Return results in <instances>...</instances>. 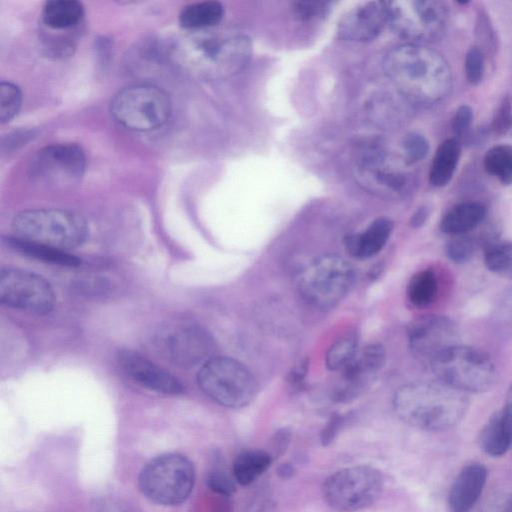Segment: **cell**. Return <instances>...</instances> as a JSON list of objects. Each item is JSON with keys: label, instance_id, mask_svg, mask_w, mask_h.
I'll list each match as a JSON object with an SVG mask.
<instances>
[{"label": "cell", "instance_id": "1", "mask_svg": "<svg viewBox=\"0 0 512 512\" xmlns=\"http://www.w3.org/2000/svg\"><path fill=\"white\" fill-rule=\"evenodd\" d=\"M383 69L395 89L419 104H434L452 89V71L445 57L426 44L405 43L384 57Z\"/></svg>", "mask_w": 512, "mask_h": 512}, {"label": "cell", "instance_id": "2", "mask_svg": "<svg viewBox=\"0 0 512 512\" xmlns=\"http://www.w3.org/2000/svg\"><path fill=\"white\" fill-rule=\"evenodd\" d=\"M249 38L234 31L200 30L180 39L172 49L174 61L187 72L220 80L235 75L249 62Z\"/></svg>", "mask_w": 512, "mask_h": 512}, {"label": "cell", "instance_id": "3", "mask_svg": "<svg viewBox=\"0 0 512 512\" xmlns=\"http://www.w3.org/2000/svg\"><path fill=\"white\" fill-rule=\"evenodd\" d=\"M469 407L466 393L440 381H414L393 396L396 415L406 424L425 431H443L457 425Z\"/></svg>", "mask_w": 512, "mask_h": 512}, {"label": "cell", "instance_id": "4", "mask_svg": "<svg viewBox=\"0 0 512 512\" xmlns=\"http://www.w3.org/2000/svg\"><path fill=\"white\" fill-rule=\"evenodd\" d=\"M14 237L68 251L82 245L88 236L86 220L78 213L57 209H29L12 220Z\"/></svg>", "mask_w": 512, "mask_h": 512}, {"label": "cell", "instance_id": "5", "mask_svg": "<svg viewBox=\"0 0 512 512\" xmlns=\"http://www.w3.org/2000/svg\"><path fill=\"white\" fill-rule=\"evenodd\" d=\"M437 380L463 393H483L496 381V368L485 351L457 344L431 363Z\"/></svg>", "mask_w": 512, "mask_h": 512}, {"label": "cell", "instance_id": "6", "mask_svg": "<svg viewBox=\"0 0 512 512\" xmlns=\"http://www.w3.org/2000/svg\"><path fill=\"white\" fill-rule=\"evenodd\" d=\"M195 484V469L183 455L168 453L150 460L140 471V492L160 505L174 506L185 502Z\"/></svg>", "mask_w": 512, "mask_h": 512}, {"label": "cell", "instance_id": "7", "mask_svg": "<svg viewBox=\"0 0 512 512\" xmlns=\"http://www.w3.org/2000/svg\"><path fill=\"white\" fill-rule=\"evenodd\" d=\"M200 389L213 401L227 408H242L256 397L258 384L251 371L241 362L214 356L197 374Z\"/></svg>", "mask_w": 512, "mask_h": 512}, {"label": "cell", "instance_id": "8", "mask_svg": "<svg viewBox=\"0 0 512 512\" xmlns=\"http://www.w3.org/2000/svg\"><path fill=\"white\" fill-rule=\"evenodd\" d=\"M355 279L353 266L343 257L322 255L308 263L297 280L301 296L319 309H330L341 302Z\"/></svg>", "mask_w": 512, "mask_h": 512}, {"label": "cell", "instance_id": "9", "mask_svg": "<svg viewBox=\"0 0 512 512\" xmlns=\"http://www.w3.org/2000/svg\"><path fill=\"white\" fill-rule=\"evenodd\" d=\"M172 104L168 94L151 84H134L119 90L111 99L110 112L123 127L147 132L169 119Z\"/></svg>", "mask_w": 512, "mask_h": 512}, {"label": "cell", "instance_id": "10", "mask_svg": "<svg viewBox=\"0 0 512 512\" xmlns=\"http://www.w3.org/2000/svg\"><path fill=\"white\" fill-rule=\"evenodd\" d=\"M384 489L382 473L370 465H354L329 475L322 486L326 503L338 512H357L373 505Z\"/></svg>", "mask_w": 512, "mask_h": 512}, {"label": "cell", "instance_id": "11", "mask_svg": "<svg viewBox=\"0 0 512 512\" xmlns=\"http://www.w3.org/2000/svg\"><path fill=\"white\" fill-rule=\"evenodd\" d=\"M388 24L407 43L426 44L445 33L448 10L436 0H395L387 2Z\"/></svg>", "mask_w": 512, "mask_h": 512}, {"label": "cell", "instance_id": "12", "mask_svg": "<svg viewBox=\"0 0 512 512\" xmlns=\"http://www.w3.org/2000/svg\"><path fill=\"white\" fill-rule=\"evenodd\" d=\"M0 301L6 306L36 314H47L55 306L53 288L43 277L16 267L0 271Z\"/></svg>", "mask_w": 512, "mask_h": 512}, {"label": "cell", "instance_id": "13", "mask_svg": "<svg viewBox=\"0 0 512 512\" xmlns=\"http://www.w3.org/2000/svg\"><path fill=\"white\" fill-rule=\"evenodd\" d=\"M85 155L74 143H57L40 149L32 160L31 174L51 186L75 184L83 176Z\"/></svg>", "mask_w": 512, "mask_h": 512}, {"label": "cell", "instance_id": "14", "mask_svg": "<svg viewBox=\"0 0 512 512\" xmlns=\"http://www.w3.org/2000/svg\"><path fill=\"white\" fill-rule=\"evenodd\" d=\"M412 355L429 364L444 351L459 344L457 323L444 315H426L412 321L407 329Z\"/></svg>", "mask_w": 512, "mask_h": 512}, {"label": "cell", "instance_id": "15", "mask_svg": "<svg viewBox=\"0 0 512 512\" xmlns=\"http://www.w3.org/2000/svg\"><path fill=\"white\" fill-rule=\"evenodd\" d=\"M159 341L167 358L181 367L202 366L214 357V339L204 328L195 324L173 327Z\"/></svg>", "mask_w": 512, "mask_h": 512}, {"label": "cell", "instance_id": "16", "mask_svg": "<svg viewBox=\"0 0 512 512\" xmlns=\"http://www.w3.org/2000/svg\"><path fill=\"white\" fill-rule=\"evenodd\" d=\"M117 359L123 372L145 389L165 395H177L184 390L174 375L138 352L124 349L119 352Z\"/></svg>", "mask_w": 512, "mask_h": 512}, {"label": "cell", "instance_id": "17", "mask_svg": "<svg viewBox=\"0 0 512 512\" xmlns=\"http://www.w3.org/2000/svg\"><path fill=\"white\" fill-rule=\"evenodd\" d=\"M386 24L387 2H364L347 11L340 19L338 34L348 41H369L377 37Z\"/></svg>", "mask_w": 512, "mask_h": 512}, {"label": "cell", "instance_id": "18", "mask_svg": "<svg viewBox=\"0 0 512 512\" xmlns=\"http://www.w3.org/2000/svg\"><path fill=\"white\" fill-rule=\"evenodd\" d=\"M385 363V351L379 344H370L358 349L353 360L343 372L344 386L338 390L336 398L348 401L355 397L362 387L373 377Z\"/></svg>", "mask_w": 512, "mask_h": 512}, {"label": "cell", "instance_id": "19", "mask_svg": "<svg viewBox=\"0 0 512 512\" xmlns=\"http://www.w3.org/2000/svg\"><path fill=\"white\" fill-rule=\"evenodd\" d=\"M487 469L481 463H470L462 468L448 493L452 512H469L477 503L486 483Z\"/></svg>", "mask_w": 512, "mask_h": 512}, {"label": "cell", "instance_id": "20", "mask_svg": "<svg viewBox=\"0 0 512 512\" xmlns=\"http://www.w3.org/2000/svg\"><path fill=\"white\" fill-rule=\"evenodd\" d=\"M360 182L368 190L380 195H398L404 190L406 178L394 171L389 163L381 157H369L357 168Z\"/></svg>", "mask_w": 512, "mask_h": 512}, {"label": "cell", "instance_id": "21", "mask_svg": "<svg viewBox=\"0 0 512 512\" xmlns=\"http://www.w3.org/2000/svg\"><path fill=\"white\" fill-rule=\"evenodd\" d=\"M481 449L492 457L504 455L512 445V402L496 411L486 422L479 436Z\"/></svg>", "mask_w": 512, "mask_h": 512}, {"label": "cell", "instance_id": "22", "mask_svg": "<svg viewBox=\"0 0 512 512\" xmlns=\"http://www.w3.org/2000/svg\"><path fill=\"white\" fill-rule=\"evenodd\" d=\"M392 230L393 223L388 218H378L364 231L347 235L344 240L345 249L354 258H370L383 249Z\"/></svg>", "mask_w": 512, "mask_h": 512}, {"label": "cell", "instance_id": "23", "mask_svg": "<svg viewBox=\"0 0 512 512\" xmlns=\"http://www.w3.org/2000/svg\"><path fill=\"white\" fill-rule=\"evenodd\" d=\"M487 208L479 201H462L451 206L442 216L439 229L449 236L469 234L486 218Z\"/></svg>", "mask_w": 512, "mask_h": 512}, {"label": "cell", "instance_id": "24", "mask_svg": "<svg viewBox=\"0 0 512 512\" xmlns=\"http://www.w3.org/2000/svg\"><path fill=\"white\" fill-rule=\"evenodd\" d=\"M462 153V143L455 137L447 138L437 147L429 169V183L436 188L447 186L452 180Z\"/></svg>", "mask_w": 512, "mask_h": 512}, {"label": "cell", "instance_id": "25", "mask_svg": "<svg viewBox=\"0 0 512 512\" xmlns=\"http://www.w3.org/2000/svg\"><path fill=\"white\" fill-rule=\"evenodd\" d=\"M84 8L75 0H52L45 3L42 21L52 30H70L83 20Z\"/></svg>", "mask_w": 512, "mask_h": 512}, {"label": "cell", "instance_id": "26", "mask_svg": "<svg viewBox=\"0 0 512 512\" xmlns=\"http://www.w3.org/2000/svg\"><path fill=\"white\" fill-rule=\"evenodd\" d=\"M272 464V456L259 449H249L239 453L232 465L235 481L247 486L257 480Z\"/></svg>", "mask_w": 512, "mask_h": 512}, {"label": "cell", "instance_id": "27", "mask_svg": "<svg viewBox=\"0 0 512 512\" xmlns=\"http://www.w3.org/2000/svg\"><path fill=\"white\" fill-rule=\"evenodd\" d=\"M223 6L216 1H203L185 6L179 14L180 25L189 30H207L223 18Z\"/></svg>", "mask_w": 512, "mask_h": 512}, {"label": "cell", "instance_id": "28", "mask_svg": "<svg viewBox=\"0 0 512 512\" xmlns=\"http://www.w3.org/2000/svg\"><path fill=\"white\" fill-rule=\"evenodd\" d=\"M7 243L14 250L46 263L70 267L78 266L80 264V259L78 257L64 250L25 241L14 236L9 237L7 239Z\"/></svg>", "mask_w": 512, "mask_h": 512}, {"label": "cell", "instance_id": "29", "mask_svg": "<svg viewBox=\"0 0 512 512\" xmlns=\"http://www.w3.org/2000/svg\"><path fill=\"white\" fill-rule=\"evenodd\" d=\"M481 248L485 267L502 278L512 280V242L498 238Z\"/></svg>", "mask_w": 512, "mask_h": 512}, {"label": "cell", "instance_id": "30", "mask_svg": "<svg viewBox=\"0 0 512 512\" xmlns=\"http://www.w3.org/2000/svg\"><path fill=\"white\" fill-rule=\"evenodd\" d=\"M407 298L415 307L432 304L438 295V280L433 270L423 269L416 272L409 280Z\"/></svg>", "mask_w": 512, "mask_h": 512}, {"label": "cell", "instance_id": "31", "mask_svg": "<svg viewBox=\"0 0 512 512\" xmlns=\"http://www.w3.org/2000/svg\"><path fill=\"white\" fill-rule=\"evenodd\" d=\"M487 174L504 186L512 185V145L498 144L490 147L483 156Z\"/></svg>", "mask_w": 512, "mask_h": 512}, {"label": "cell", "instance_id": "32", "mask_svg": "<svg viewBox=\"0 0 512 512\" xmlns=\"http://www.w3.org/2000/svg\"><path fill=\"white\" fill-rule=\"evenodd\" d=\"M358 351L355 334H347L336 340L326 353L325 363L331 371H343Z\"/></svg>", "mask_w": 512, "mask_h": 512}, {"label": "cell", "instance_id": "33", "mask_svg": "<svg viewBox=\"0 0 512 512\" xmlns=\"http://www.w3.org/2000/svg\"><path fill=\"white\" fill-rule=\"evenodd\" d=\"M478 247V238L470 234L451 236L446 243L445 254L453 263L465 264L473 258Z\"/></svg>", "mask_w": 512, "mask_h": 512}, {"label": "cell", "instance_id": "34", "mask_svg": "<svg viewBox=\"0 0 512 512\" xmlns=\"http://www.w3.org/2000/svg\"><path fill=\"white\" fill-rule=\"evenodd\" d=\"M22 103V94L17 85L11 82L0 84V120L8 122L18 113Z\"/></svg>", "mask_w": 512, "mask_h": 512}, {"label": "cell", "instance_id": "35", "mask_svg": "<svg viewBox=\"0 0 512 512\" xmlns=\"http://www.w3.org/2000/svg\"><path fill=\"white\" fill-rule=\"evenodd\" d=\"M466 80L473 86L479 85L485 75V53L479 45L471 46L464 59Z\"/></svg>", "mask_w": 512, "mask_h": 512}, {"label": "cell", "instance_id": "36", "mask_svg": "<svg viewBox=\"0 0 512 512\" xmlns=\"http://www.w3.org/2000/svg\"><path fill=\"white\" fill-rule=\"evenodd\" d=\"M512 128V97L505 95L500 100L490 123V130L495 136H503Z\"/></svg>", "mask_w": 512, "mask_h": 512}, {"label": "cell", "instance_id": "37", "mask_svg": "<svg viewBox=\"0 0 512 512\" xmlns=\"http://www.w3.org/2000/svg\"><path fill=\"white\" fill-rule=\"evenodd\" d=\"M403 151L407 164L421 161L429 151L427 139L418 133H410L403 140Z\"/></svg>", "mask_w": 512, "mask_h": 512}, {"label": "cell", "instance_id": "38", "mask_svg": "<svg viewBox=\"0 0 512 512\" xmlns=\"http://www.w3.org/2000/svg\"><path fill=\"white\" fill-rule=\"evenodd\" d=\"M235 479L221 468L213 469L209 472L206 484L208 488L217 495L229 497L235 490Z\"/></svg>", "mask_w": 512, "mask_h": 512}, {"label": "cell", "instance_id": "39", "mask_svg": "<svg viewBox=\"0 0 512 512\" xmlns=\"http://www.w3.org/2000/svg\"><path fill=\"white\" fill-rule=\"evenodd\" d=\"M473 118V109L467 104L460 105L452 117L451 126L454 137L461 143L470 134Z\"/></svg>", "mask_w": 512, "mask_h": 512}, {"label": "cell", "instance_id": "40", "mask_svg": "<svg viewBox=\"0 0 512 512\" xmlns=\"http://www.w3.org/2000/svg\"><path fill=\"white\" fill-rule=\"evenodd\" d=\"M496 319L500 324L505 325L504 330L511 331L512 328V289L503 295L497 309Z\"/></svg>", "mask_w": 512, "mask_h": 512}, {"label": "cell", "instance_id": "41", "mask_svg": "<svg viewBox=\"0 0 512 512\" xmlns=\"http://www.w3.org/2000/svg\"><path fill=\"white\" fill-rule=\"evenodd\" d=\"M327 3H311L301 2L297 3L295 10L297 15L301 18H310L323 13L327 8Z\"/></svg>", "mask_w": 512, "mask_h": 512}, {"label": "cell", "instance_id": "42", "mask_svg": "<svg viewBox=\"0 0 512 512\" xmlns=\"http://www.w3.org/2000/svg\"><path fill=\"white\" fill-rule=\"evenodd\" d=\"M430 215V209L426 206L419 207L411 218V225L413 227L422 226Z\"/></svg>", "mask_w": 512, "mask_h": 512}, {"label": "cell", "instance_id": "43", "mask_svg": "<svg viewBox=\"0 0 512 512\" xmlns=\"http://www.w3.org/2000/svg\"><path fill=\"white\" fill-rule=\"evenodd\" d=\"M503 512H512V495L510 496L509 500L507 501Z\"/></svg>", "mask_w": 512, "mask_h": 512}]
</instances>
